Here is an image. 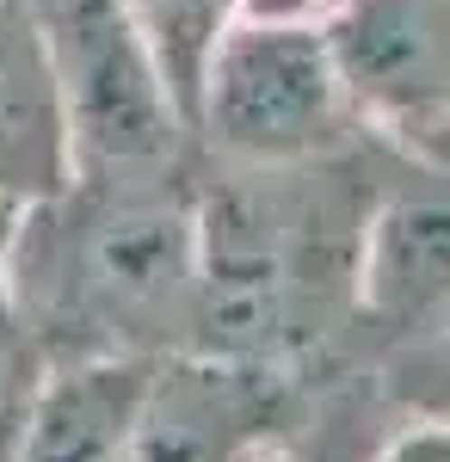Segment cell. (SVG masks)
Wrapping results in <instances>:
<instances>
[{
	"label": "cell",
	"mask_w": 450,
	"mask_h": 462,
	"mask_svg": "<svg viewBox=\"0 0 450 462\" xmlns=\"http://www.w3.org/2000/svg\"><path fill=\"white\" fill-rule=\"evenodd\" d=\"M321 32L364 136L450 161V0H333Z\"/></svg>",
	"instance_id": "5"
},
{
	"label": "cell",
	"mask_w": 450,
	"mask_h": 462,
	"mask_svg": "<svg viewBox=\"0 0 450 462\" xmlns=\"http://www.w3.org/2000/svg\"><path fill=\"white\" fill-rule=\"evenodd\" d=\"M333 0H247V19H321Z\"/></svg>",
	"instance_id": "14"
},
{
	"label": "cell",
	"mask_w": 450,
	"mask_h": 462,
	"mask_svg": "<svg viewBox=\"0 0 450 462\" xmlns=\"http://www.w3.org/2000/svg\"><path fill=\"white\" fill-rule=\"evenodd\" d=\"M450 327V161H382L358 272V357L382 364Z\"/></svg>",
	"instance_id": "7"
},
{
	"label": "cell",
	"mask_w": 450,
	"mask_h": 462,
	"mask_svg": "<svg viewBox=\"0 0 450 462\" xmlns=\"http://www.w3.org/2000/svg\"><path fill=\"white\" fill-rule=\"evenodd\" d=\"M13 315L37 364H155L192 352L198 191L192 167L148 179L69 173L25 204Z\"/></svg>",
	"instance_id": "2"
},
{
	"label": "cell",
	"mask_w": 450,
	"mask_h": 462,
	"mask_svg": "<svg viewBox=\"0 0 450 462\" xmlns=\"http://www.w3.org/2000/svg\"><path fill=\"white\" fill-rule=\"evenodd\" d=\"M69 179V124L32 0H0V191L50 198Z\"/></svg>",
	"instance_id": "8"
},
{
	"label": "cell",
	"mask_w": 450,
	"mask_h": 462,
	"mask_svg": "<svg viewBox=\"0 0 450 462\" xmlns=\"http://www.w3.org/2000/svg\"><path fill=\"white\" fill-rule=\"evenodd\" d=\"M382 143L309 167H216L192 154L198 320L192 352L327 383L358 357V272Z\"/></svg>",
	"instance_id": "1"
},
{
	"label": "cell",
	"mask_w": 450,
	"mask_h": 462,
	"mask_svg": "<svg viewBox=\"0 0 450 462\" xmlns=\"http://www.w3.org/2000/svg\"><path fill=\"white\" fill-rule=\"evenodd\" d=\"M321 383L253 370L210 352L148 364L117 462H259Z\"/></svg>",
	"instance_id": "6"
},
{
	"label": "cell",
	"mask_w": 450,
	"mask_h": 462,
	"mask_svg": "<svg viewBox=\"0 0 450 462\" xmlns=\"http://www.w3.org/2000/svg\"><path fill=\"white\" fill-rule=\"evenodd\" d=\"M364 136L321 19H241L216 43L198 99L192 154L216 167H309Z\"/></svg>",
	"instance_id": "3"
},
{
	"label": "cell",
	"mask_w": 450,
	"mask_h": 462,
	"mask_svg": "<svg viewBox=\"0 0 450 462\" xmlns=\"http://www.w3.org/2000/svg\"><path fill=\"white\" fill-rule=\"evenodd\" d=\"M370 462H450V420L438 413H395L389 431L377 438Z\"/></svg>",
	"instance_id": "13"
},
{
	"label": "cell",
	"mask_w": 450,
	"mask_h": 462,
	"mask_svg": "<svg viewBox=\"0 0 450 462\" xmlns=\"http://www.w3.org/2000/svg\"><path fill=\"white\" fill-rule=\"evenodd\" d=\"M124 13H130V25L142 32V43L155 50L173 99L192 117L198 80H204L216 43L247 19V0H124Z\"/></svg>",
	"instance_id": "11"
},
{
	"label": "cell",
	"mask_w": 450,
	"mask_h": 462,
	"mask_svg": "<svg viewBox=\"0 0 450 462\" xmlns=\"http://www.w3.org/2000/svg\"><path fill=\"white\" fill-rule=\"evenodd\" d=\"M401 407L382 389L370 364H352L340 376H327L309 394V407L296 413V426L277 438L259 462H370L377 438L389 431Z\"/></svg>",
	"instance_id": "10"
},
{
	"label": "cell",
	"mask_w": 450,
	"mask_h": 462,
	"mask_svg": "<svg viewBox=\"0 0 450 462\" xmlns=\"http://www.w3.org/2000/svg\"><path fill=\"white\" fill-rule=\"evenodd\" d=\"M142 376L148 364H50L25 401L13 462H117Z\"/></svg>",
	"instance_id": "9"
},
{
	"label": "cell",
	"mask_w": 450,
	"mask_h": 462,
	"mask_svg": "<svg viewBox=\"0 0 450 462\" xmlns=\"http://www.w3.org/2000/svg\"><path fill=\"white\" fill-rule=\"evenodd\" d=\"M32 13L69 124V173L148 179L192 167V117L124 0H32Z\"/></svg>",
	"instance_id": "4"
},
{
	"label": "cell",
	"mask_w": 450,
	"mask_h": 462,
	"mask_svg": "<svg viewBox=\"0 0 450 462\" xmlns=\"http://www.w3.org/2000/svg\"><path fill=\"white\" fill-rule=\"evenodd\" d=\"M370 370L382 376V389L395 394V407L450 420V327H438V333L419 339V346L389 352L382 364H370Z\"/></svg>",
	"instance_id": "12"
}]
</instances>
